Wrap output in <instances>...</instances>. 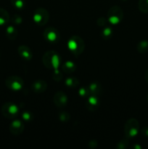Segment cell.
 Segmentation results:
<instances>
[{
    "instance_id": "cell-5",
    "label": "cell",
    "mask_w": 148,
    "mask_h": 149,
    "mask_svg": "<svg viewBox=\"0 0 148 149\" xmlns=\"http://www.w3.org/2000/svg\"><path fill=\"white\" fill-rule=\"evenodd\" d=\"M1 114L8 119H13L18 115L19 108L12 102H7L4 103L1 109Z\"/></svg>"
},
{
    "instance_id": "cell-3",
    "label": "cell",
    "mask_w": 148,
    "mask_h": 149,
    "mask_svg": "<svg viewBox=\"0 0 148 149\" xmlns=\"http://www.w3.org/2000/svg\"><path fill=\"white\" fill-rule=\"evenodd\" d=\"M139 131V123L134 118L128 119L124 125V135L129 139L135 138Z\"/></svg>"
},
{
    "instance_id": "cell-12",
    "label": "cell",
    "mask_w": 148,
    "mask_h": 149,
    "mask_svg": "<svg viewBox=\"0 0 148 149\" xmlns=\"http://www.w3.org/2000/svg\"><path fill=\"white\" fill-rule=\"evenodd\" d=\"M17 52L20 58L24 61H29L33 58V52L31 49L26 45H20L17 49Z\"/></svg>"
},
{
    "instance_id": "cell-11",
    "label": "cell",
    "mask_w": 148,
    "mask_h": 149,
    "mask_svg": "<svg viewBox=\"0 0 148 149\" xmlns=\"http://www.w3.org/2000/svg\"><path fill=\"white\" fill-rule=\"evenodd\" d=\"M100 106V99L98 96L90 95L86 98V107L90 111H94L97 110Z\"/></svg>"
},
{
    "instance_id": "cell-33",
    "label": "cell",
    "mask_w": 148,
    "mask_h": 149,
    "mask_svg": "<svg viewBox=\"0 0 148 149\" xmlns=\"http://www.w3.org/2000/svg\"><path fill=\"white\" fill-rule=\"evenodd\" d=\"M133 148H135V149H141V148H142V147H141L140 146H139V145H136V146H134Z\"/></svg>"
},
{
    "instance_id": "cell-6",
    "label": "cell",
    "mask_w": 148,
    "mask_h": 149,
    "mask_svg": "<svg viewBox=\"0 0 148 149\" xmlns=\"http://www.w3.org/2000/svg\"><path fill=\"white\" fill-rule=\"evenodd\" d=\"M49 19V14L47 10L43 7H39L35 10L33 15V20L36 25L43 26L47 23Z\"/></svg>"
},
{
    "instance_id": "cell-18",
    "label": "cell",
    "mask_w": 148,
    "mask_h": 149,
    "mask_svg": "<svg viewBox=\"0 0 148 149\" xmlns=\"http://www.w3.org/2000/svg\"><path fill=\"white\" fill-rule=\"evenodd\" d=\"M137 51L141 54H145L148 52V41L142 40L137 44L136 46Z\"/></svg>"
},
{
    "instance_id": "cell-24",
    "label": "cell",
    "mask_w": 148,
    "mask_h": 149,
    "mask_svg": "<svg viewBox=\"0 0 148 149\" xmlns=\"http://www.w3.org/2000/svg\"><path fill=\"white\" fill-rule=\"evenodd\" d=\"M58 117L60 122H67L71 119V116L69 113L66 111H61L59 113Z\"/></svg>"
},
{
    "instance_id": "cell-9",
    "label": "cell",
    "mask_w": 148,
    "mask_h": 149,
    "mask_svg": "<svg viewBox=\"0 0 148 149\" xmlns=\"http://www.w3.org/2000/svg\"><path fill=\"white\" fill-rule=\"evenodd\" d=\"M24 124L22 121L19 119H15L10 123L9 130L10 132L14 135H19L21 133H23L24 130Z\"/></svg>"
},
{
    "instance_id": "cell-14",
    "label": "cell",
    "mask_w": 148,
    "mask_h": 149,
    "mask_svg": "<svg viewBox=\"0 0 148 149\" xmlns=\"http://www.w3.org/2000/svg\"><path fill=\"white\" fill-rule=\"evenodd\" d=\"M88 89L90 95L98 96L100 95V93H101L102 86L99 81H95L90 83L89 85L88 86Z\"/></svg>"
},
{
    "instance_id": "cell-7",
    "label": "cell",
    "mask_w": 148,
    "mask_h": 149,
    "mask_svg": "<svg viewBox=\"0 0 148 149\" xmlns=\"http://www.w3.org/2000/svg\"><path fill=\"white\" fill-rule=\"evenodd\" d=\"M5 85L9 90L14 92H18L23 89L24 81L18 76H10L5 80Z\"/></svg>"
},
{
    "instance_id": "cell-16",
    "label": "cell",
    "mask_w": 148,
    "mask_h": 149,
    "mask_svg": "<svg viewBox=\"0 0 148 149\" xmlns=\"http://www.w3.org/2000/svg\"><path fill=\"white\" fill-rule=\"evenodd\" d=\"M10 20V16L8 12L4 8L0 7V26L7 25Z\"/></svg>"
},
{
    "instance_id": "cell-27",
    "label": "cell",
    "mask_w": 148,
    "mask_h": 149,
    "mask_svg": "<svg viewBox=\"0 0 148 149\" xmlns=\"http://www.w3.org/2000/svg\"><path fill=\"white\" fill-rule=\"evenodd\" d=\"M21 116L22 119L24 121H26V122H30V121H31L33 119V115L30 111H23L22 113Z\"/></svg>"
},
{
    "instance_id": "cell-4",
    "label": "cell",
    "mask_w": 148,
    "mask_h": 149,
    "mask_svg": "<svg viewBox=\"0 0 148 149\" xmlns=\"http://www.w3.org/2000/svg\"><path fill=\"white\" fill-rule=\"evenodd\" d=\"M107 21L113 25H117L123 18V11L119 6L115 5L110 7L107 11Z\"/></svg>"
},
{
    "instance_id": "cell-23",
    "label": "cell",
    "mask_w": 148,
    "mask_h": 149,
    "mask_svg": "<svg viewBox=\"0 0 148 149\" xmlns=\"http://www.w3.org/2000/svg\"><path fill=\"white\" fill-rule=\"evenodd\" d=\"M129 138H123L122 140H120L117 144H116V148L118 149H125L128 147L129 146Z\"/></svg>"
},
{
    "instance_id": "cell-1",
    "label": "cell",
    "mask_w": 148,
    "mask_h": 149,
    "mask_svg": "<svg viewBox=\"0 0 148 149\" xmlns=\"http://www.w3.org/2000/svg\"><path fill=\"white\" fill-rule=\"evenodd\" d=\"M44 65L49 69H57L61 63V58L59 54L55 50H48L42 57Z\"/></svg>"
},
{
    "instance_id": "cell-2",
    "label": "cell",
    "mask_w": 148,
    "mask_h": 149,
    "mask_svg": "<svg viewBox=\"0 0 148 149\" xmlns=\"http://www.w3.org/2000/svg\"><path fill=\"white\" fill-rule=\"evenodd\" d=\"M68 48L75 56H79L85 49L84 39L78 36H71L68 41Z\"/></svg>"
},
{
    "instance_id": "cell-21",
    "label": "cell",
    "mask_w": 148,
    "mask_h": 149,
    "mask_svg": "<svg viewBox=\"0 0 148 149\" xmlns=\"http://www.w3.org/2000/svg\"><path fill=\"white\" fill-rule=\"evenodd\" d=\"M112 34H113V29L109 26H105L102 30L101 36L104 39H109L111 37Z\"/></svg>"
},
{
    "instance_id": "cell-10",
    "label": "cell",
    "mask_w": 148,
    "mask_h": 149,
    "mask_svg": "<svg viewBox=\"0 0 148 149\" xmlns=\"http://www.w3.org/2000/svg\"><path fill=\"white\" fill-rule=\"evenodd\" d=\"M53 101L55 106L58 108H62L68 103V98L65 93L62 91L57 92L53 97Z\"/></svg>"
},
{
    "instance_id": "cell-19",
    "label": "cell",
    "mask_w": 148,
    "mask_h": 149,
    "mask_svg": "<svg viewBox=\"0 0 148 149\" xmlns=\"http://www.w3.org/2000/svg\"><path fill=\"white\" fill-rule=\"evenodd\" d=\"M65 84L68 87L73 88V87H76L79 84V81L75 77H68L65 79Z\"/></svg>"
},
{
    "instance_id": "cell-32",
    "label": "cell",
    "mask_w": 148,
    "mask_h": 149,
    "mask_svg": "<svg viewBox=\"0 0 148 149\" xmlns=\"http://www.w3.org/2000/svg\"><path fill=\"white\" fill-rule=\"evenodd\" d=\"M145 81H146V82L148 84V69L147 70L146 72H145Z\"/></svg>"
},
{
    "instance_id": "cell-25",
    "label": "cell",
    "mask_w": 148,
    "mask_h": 149,
    "mask_svg": "<svg viewBox=\"0 0 148 149\" xmlns=\"http://www.w3.org/2000/svg\"><path fill=\"white\" fill-rule=\"evenodd\" d=\"M78 95H79L81 97H84V98L88 97L90 95L88 87H81V88L78 90Z\"/></svg>"
},
{
    "instance_id": "cell-26",
    "label": "cell",
    "mask_w": 148,
    "mask_h": 149,
    "mask_svg": "<svg viewBox=\"0 0 148 149\" xmlns=\"http://www.w3.org/2000/svg\"><path fill=\"white\" fill-rule=\"evenodd\" d=\"M62 74L61 71H59L58 70V68L54 70L53 73H52V78H53L54 80L57 81H59L62 79Z\"/></svg>"
},
{
    "instance_id": "cell-15",
    "label": "cell",
    "mask_w": 148,
    "mask_h": 149,
    "mask_svg": "<svg viewBox=\"0 0 148 149\" xmlns=\"http://www.w3.org/2000/svg\"><path fill=\"white\" fill-rule=\"evenodd\" d=\"M76 69V65L73 61H67L64 62L62 65V70L65 74H72Z\"/></svg>"
},
{
    "instance_id": "cell-28",
    "label": "cell",
    "mask_w": 148,
    "mask_h": 149,
    "mask_svg": "<svg viewBox=\"0 0 148 149\" xmlns=\"http://www.w3.org/2000/svg\"><path fill=\"white\" fill-rule=\"evenodd\" d=\"M12 23L15 25H19L23 22V18L19 15H14L11 18Z\"/></svg>"
},
{
    "instance_id": "cell-17",
    "label": "cell",
    "mask_w": 148,
    "mask_h": 149,
    "mask_svg": "<svg viewBox=\"0 0 148 149\" xmlns=\"http://www.w3.org/2000/svg\"><path fill=\"white\" fill-rule=\"evenodd\" d=\"M17 30L15 27L12 26H7L6 29V36L10 40H15L17 37Z\"/></svg>"
},
{
    "instance_id": "cell-30",
    "label": "cell",
    "mask_w": 148,
    "mask_h": 149,
    "mask_svg": "<svg viewBox=\"0 0 148 149\" xmlns=\"http://www.w3.org/2000/svg\"><path fill=\"white\" fill-rule=\"evenodd\" d=\"M98 146V143L95 140H91L89 143V146L91 148H95Z\"/></svg>"
},
{
    "instance_id": "cell-29",
    "label": "cell",
    "mask_w": 148,
    "mask_h": 149,
    "mask_svg": "<svg viewBox=\"0 0 148 149\" xmlns=\"http://www.w3.org/2000/svg\"><path fill=\"white\" fill-rule=\"evenodd\" d=\"M107 20L104 17H99L97 20V24L100 27H104L106 26V23H107Z\"/></svg>"
},
{
    "instance_id": "cell-8",
    "label": "cell",
    "mask_w": 148,
    "mask_h": 149,
    "mask_svg": "<svg viewBox=\"0 0 148 149\" xmlns=\"http://www.w3.org/2000/svg\"><path fill=\"white\" fill-rule=\"evenodd\" d=\"M44 38L49 43L56 44L60 39L59 31L55 27H47L44 31Z\"/></svg>"
},
{
    "instance_id": "cell-13",
    "label": "cell",
    "mask_w": 148,
    "mask_h": 149,
    "mask_svg": "<svg viewBox=\"0 0 148 149\" xmlns=\"http://www.w3.org/2000/svg\"><path fill=\"white\" fill-rule=\"evenodd\" d=\"M32 90L36 93H42L47 89V84L43 79H37L32 84Z\"/></svg>"
},
{
    "instance_id": "cell-34",
    "label": "cell",
    "mask_w": 148,
    "mask_h": 149,
    "mask_svg": "<svg viewBox=\"0 0 148 149\" xmlns=\"http://www.w3.org/2000/svg\"><path fill=\"white\" fill-rule=\"evenodd\" d=\"M147 103H148V93H147Z\"/></svg>"
},
{
    "instance_id": "cell-31",
    "label": "cell",
    "mask_w": 148,
    "mask_h": 149,
    "mask_svg": "<svg viewBox=\"0 0 148 149\" xmlns=\"http://www.w3.org/2000/svg\"><path fill=\"white\" fill-rule=\"evenodd\" d=\"M142 134L145 138H148V127L145 126L142 128Z\"/></svg>"
},
{
    "instance_id": "cell-20",
    "label": "cell",
    "mask_w": 148,
    "mask_h": 149,
    "mask_svg": "<svg viewBox=\"0 0 148 149\" xmlns=\"http://www.w3.org/2000/svg\"><path fill=\"white\" fill-rule=\"evenodd\" d=\"M138 8L139 11L142 13L147 14L148 13V0H139L138 2Z\"/></svg>"
},
{
    "instance_id": "cell-22",
    "label": "cell",
    "mask_w": 148,
    "mask_h": 149,
    "mask_svg": "<svg viewBox=\"0 0 148 149\" xmlns=\"http://www.w3.org/2000/svg\"><path fill=\"white\" fill-rule=\"evenodd\" d=\"M10 1H11L12 5L18 10H23L26 4L25 0H10Z\"/></svg>"
}]
</instances>
